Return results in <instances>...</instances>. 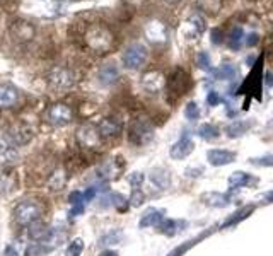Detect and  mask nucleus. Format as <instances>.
<instances>
[{"label":"nucleus","mask_w":273,"mask_h":256,"mask_svg":"<svg viewBox=\"0 0 273 256\" xmlns=\"http://www.w3.org/2000/svg\"><path fill=\"white\" fill-rule=\"evenodd\" d=\"M128 137H130V142L135 143V145H145V143H148L154 138V127L147 120L138 118L132 123Z\"/></svg>","instance_id":"nucleus-1"},{"label":"nucleus","mask_w":273,"mask_h":256,"mask_svg":"<svg viewBox=\"0 0 273 256\" xmlns=\"http://www.w3.org/2000/svg\"><path fill=\"white\" fill-rule=\"evenodd\" d=\"M86 39H87V45H89L92 50L103 51V50H108V48H110L113 36H111V33L106 29V27L96 24V26H92L87 29Z\"/></svg>","instance_id":"nucleus-2"},{"label":"nucleus","mask_w":273,"mask_h":256,"mask_svg":"<svg viewBox=\"0 0 273 256\" xmlns=\"http://www.w3.org/2000/svg\"><path fill=\"white\" fill-rule=\"evenodd\" d=\"M43 214V207L36 202H22L14 209V217L19 224L38 222Z\"/></svg>","instance_id":"nucleus-3"},{"label":"nucleus","mask_w":273,"mask_h":256,"mask_svg":"<svg viewBox=\"0 0 273 256\" xmlns=\"http://www.w3.org/2000/svg\"><path fill=\"white\" fill-rule=\"evenodd\" d=\"M147 60V48L143 45H140V43H134V45H130L125 50V53H123V63H125L127 69H140V67L145 63Z\"/></svg>","instance_id":"nucleus-4"},{"label":"nucleus","mask_w":273,"mask_h":256,"mask_svg":"<svg viewBox=\"0 0 273 256\" xmlns=\"http://www.w3.org/2000/svg\"><path fill=\"white\" fill-rule=\"evenodd\" d=\"M193 149H195L193 140L188 137V135H184L176 143H172V147L169 149V155L174 161H181V159H186L193 152Z\"/></svg>","instance_id":"nucleus-5"},{"label":"nucleus","mask_w":273,"mask_h":256,"mask_svg":"<svg viewBox=\"0 0 273 256\" xmlns=\"http://www.w3.org/2000/svg\"><path fill=\"white\" fill-rule=\"evenodd\" d=\"M48 118H50V122L55 123V125L63 127V125H67V123L72 122V111L68 106L62 105V103H57V105H53L50 108V111H48Z\"/></svg>","instance_id":"nucleus-6"},{"label":"nucleus","mask_w":273,"mask_h":256,"mask_svg":"<svg viewBox=\"0 0 273 256\" xmlns=\"http://www.w3.org/2000/svg\"><path fill=\"white\" fill-rule=\"evenodd\" d=\"M50 84L55 89H68L74 86V74L67 69H55L50 75Z\"/></svg>","instance_id":"nucleus-7"},{"label":"nucleus","mask_w":273,"mask_h":256,"mask_svg":"<svg viewBox=\"0 0 273 256\" xmlns=\"http://www.w3.org/2000/svg\"><path fill=\"white\" fill-rule=\"evenodd\" d=\"M207 159L212 166H226V164H231L236 161V154L231 150L226 149H214V150H208L207 152Z\"/></svg>","instance_id":"nucleus-8"},{"label":"nucleus","mask_w":273,"mask_h":256,"mask_svg":"<svg viewBox=\"0 0 273 256\" xmlns=\"http://www.w3.org/2000/svg\"><path fill=\"white\" fill-rule=\"evenodd\" d=\"M10 33L19 41H29L34 36V26L26 21H15L10 26Z\"/></svg>","instance_id":"nucleus-9"},{"label":"nucleus","mask_w":273,"mask_h":256,"mask_svg":"<svg viewBox=\"0 0 273 256\" xmlns=\"http://www.w3.org/2000/svg\"><path fill=\"white\" fill-rule=\"evenodd\" d=\"M19 91L10 84H0V108H10L17 103Z\"/></svg>","instance_id":"nucleus-10"},{"label":"nucleus","mask_w":273,"mask_h":256,"mask_svg":"<svg viewBox=\"0 0 273 256\" xmlns=\"http://www.w3.org/2000/svg\"><path fill=\"white\" fill-rule=\"evenodd\" d=\"M164 214L166 212L164 210H157V209H148L145 214L142 215V219H140L138 226L140 229H145V227H157L160 222L164 221Z\"/></svg>","instance_id":"nucleus-11"},{"label":"nucleus","mask_w":273,"mask_h":256,"mask_svg":"<svg viewBox=\"0 0 273 256\" xmlns=\"http://www.w3.org/2000/svg\"><path fill=\"white\" fill-rule=\"evenodd\" d=\"M202 202L208 207L222 209V207H227L231 203V198H229V195L219 193V191H208V193L202 195Z\"/></svg>","instance_id":"nucleus-12"},{"label":"nucleus","mask_w":273,"mask_h":256,"mask_svg":"<svg viewBox=\"0 0 273 256\" xmlns=\"http://www.w3.org/2000/svg\"><path fill=\"white\" fill-rule=\"evenodd\" d=\"M258 181L256 178H253L248 173H243V171H236V173H232L229 176V186L232 188V190H236V188H244V186H250V185H255V183Z\"/></svg>","instance_id":"nucleus-13"},{"label":"nucleus","mask_w":273,"mask_h":256,"mask_svg":"<svg viewBox=\"0 0 273 256\" xmlns=\"http://www.w3.org/2000/svg\"><path fill=\"white\" fill-rule=\"evenodd\" d=\"M142 86L150 93H155L164 86V75L160 72H147L142 79Z\"/></svg>","instance_id":"nucleus-14"},{"label":"nucleus","mask_w":273,"mask_h":256,"mask_svg":"<svg viewBox=\"0 0 273 256\" xmlns=\"http://www.w3.org/2000/svg\"><path fill=\"white\" fill-rule=\"evenodd\" d=\"M251 127L253 122H250V120H238V122H232L231 125L226 127V133L229 138H238L241 135L246 133Z\"/></svg>","instance_id":"nucleus-15"},{"label":"nucleus","mask_w":273,"mask_h":256,"mask_svg":"<svg viewBox=\"0 0 273 256\" xmlns=\"http://www.w3.org/2000/svg\"><path fill=\"white\" fill-rule=\"evenodd\" d=\"M145 34H147V38L150 39V41H154V43L164 41V39H166V27H164L162 24L157 22V21H152V22L147 24Z\"/></svg>","instance_id":"nucleus-16"},{"label":"nucleus","mask_w":273,"mask_h":256,"mask_svg":"<svg viewBox=\"0 0 273 256\" xmlns=\"http://www.w3.org/2000/svg\"><path fill=\"white\" fill-rule=\"evenodd\" d=\"M120 77V72L116 69L115 63H106L101 70H99V81L104 86H110V84H115Z\"/></svg>","instance_id":"nucleus-17"},{"label":"nucleus","mask_w":273,"mask_h":256,"mask_svg":"<svg viewBox=\"0 0 273 256\" xmlns=\"http://www.w3.org/2000/svg\"><path fill=\"white\" fill-rule=\"evenodd\" d=\"M253 212H255V207H253V205H248V207H243V209H239L238 212H234V214H232L231 217H229L227 221L222 224V229H227V227H231V226H236L238 222H241V221H244V219L250 217Z\"/></svg>","instance_id":"nucleus-18"},{"label":"nucleus","mask_w":273,"mask_h":256,"mask_svg":"<svg viewBox=\"0 0 273 256\" xmlns=\"http://www.w3.org/2000/svg\"><path fill=\"white\" fill-rule=\"evenodd\" d=\"M120 123L116 122L115 118H104L101 123H99V133L103 135V137H115V135L120 133Z\"/></svg>","instance_id":"nucleus-19"},{"label":"nucleus","mask_w":273,"mask_h":256,"mask_svg":"<svg viewBox=\"0 0 273 256\" xmlns=\"http://www.w3.org/2000/svg\"><path fill=\"white\" fill-rule=\"evenodd\" d=\"M70 205H72V210H70V215L75 217V215H80L84 212V207H86V200H84V193L80 191H72L70 197Z\"/></svg>","instance_id":"nucleus-20"},{"label":"nucleus","mask_w":273,"mask_h":256,"mask_svg":"<svg viewBox=\"0 0 273 256\" xmlns=\"http://www.w3.org/2000/svg\"><path fill=\"white\" fill-rule=\"evenodd\" d=\"M212 74H214L217 81H232V79L236 77V74H238V70H236V67L231 65V63H224V65L215 69Z\"/></svg>","instance_id":"nucleus-21"},{"label":"nucleus","mask_w":273,"mask_h":256,"mask_svg":"<svg viewBox=\"0 0 273 256\" xmlns=\"http://www.w3.org/2000/svg\"><path fill=\"white\" fill-rule=\"evenodd\" d=\"M29 236L36 241H45V239H50L51 236V229H48L45 224L39 222H33L29 227Z\"/></svg>","instance_id":"nucleus-22"},{"label":"nucleus","mask_w":273,"mask_h":256,"mask_svg":"<svg viewBox=\"0 0 273 256\" xmlns=\"http://www.w3.org/2000/svg\"><path fill=\"white\" fill-rule=\"evenodd\" d=\"M99 138V130H94L92 127H82L79 130V140L84 145H94Z\"/></svg>","instance_id":"nucleus-23"},{"label":"nucleus","mask_w":273,"mask_h":256,"mask_svg":"<svg viewBox=\"0 0 273 256\" xmlns=\"http://www.w3.org/2000/svg\"><path fill=\"white\" fill-rule=\"evenodd\" d=\"M198 137L203 140H214L219 137V128L212 125V123H203L198 128Z\"/></svg>","instance_id":"nucleus-24"},{"label":"nucleus","mask_w":273,"mask_h":256,"mask_svg":"<svg viewBox=\"0 0 273 256\" xmlns=\"http://www.w3.org/2000/svg\"><path fill=\"white\" fill-rule=\"evenodd\" d=\"M157 229H159V233L164 236H174L178 233V222L172 221V219H164V221L157 226Z\"/></svg>","instance_id":"nucleus-25"},{"label":"nucleus","mask_w":273,"mask_h":256,"mask_svg":"<svg viewBox=\"0 0 273 256\" xmlns=\"http://www.w3.org/2000/svg\"><path fill=\"white\" fill-rule=\"evenodd\" d=\"M241 41H243V29H241V27H234L227 38V45L229 48H232V50H239Z\"/></svg>","instance_id":"nucleus-26"},{"label":"nucleus","mask_w":273,"mask_h":256,"mask_svg":"<svg viewBox=\"0 0 273 256\" xmlns=\"http://www.w3.org/2000/svg\"><path fill=\"white\" fill-rule=\"evenodd\" d=\"M82 250H84V241L80 238H75V239H72L70 245L67 246L65 256H80Z\"/></svg>","instance_id":"nucleus-27"},{"label":"nucleus","mask_w":273,"mask_h":256,"mask_svg":"<svg viewBox=\"0 0 273 256\" xmlns=\"http://www.w3.org/2000/svg\"><path fill=\"white\" fill-rule=\"evenodd\" d=\"M150 179L155 183V185H159L160 188H166L167 185H169V174L166 173V171H152L150 174Z\"/></svg>","instance_id":"nucleus-28"},{"label":"nucleus","mask_w":273,"mask_h":256,"mask_svg":"<svg viewBox=\"0 0 273 256\" xmlns=\"http://www.w3.org/2000/svg\"><path fill=\"white\" fill-rule=\"evenodd\" d=\"M172 81H171V86L174 87V91L178 94H183L184 93V89H186V79H188V75L184 74V72H181V77H171Z\"/></svg>","instance_id":"nucleus-29"},{"label":"nucleus","mask_w":273,"mask_h":256,"mask_svg":"<svg viewBox=\"0 0 273 256\" xmlns=\"http://www.w3.org/2000/svg\"><path fill=\"white\" fill-rule=\"evenodd\" d=\"M130 205L132 207H140L143 202H145V195H143V191L140 190V188H134V191H132V197H130Z\"/></svg>","instance_id":"nucleus-30"},{"label":"nucleus","mask_w":273,"mask_h":256,"mask_svg":"<svg viewBox=\"0 0 273 256\" xmlns=\"http://www.w3.org/2000/svg\"><path fill=\"white\" fill-rule=\"evenodd\" d=\"M184 115H186V118L190 120V122H195V120L200 118V108L196 106V103H188Z\"/></svg>","instance_id":"nucleus-31"},{"label":"nucleus","mask_w":273,"mask_h":256,"mask_svg":"<svg viewBox=\"0 0 273 256\" xmlns=\"http://www.w3.org/2000/svg\"><path fill=\"white\" fill-rule=\"evenodd\" d=\"M251 164H255V166H262V167H272L273 166V154L251 159Z\"/></svg>","instance_id":"nucleus-32"},{"label":"nucleus","mask_w":273,"mask_h":256,"mask_svg":"<svg viewBox=\"0 0 273 256\" xmlns=\"http://www.w3.org/2000/svg\"><path fill=\"white\" fill-rule=\"evenodd\" d=\"M111 200H113V205L118 209L120 212H125L127 209H128V200L125 198V197H122V195H111Z\"/></svg>","instance_id":"nucleus-33"},{"label":"nucleus","mask_w":273,"mask_h":256,"mask_svg":"<svg viewBox=\"0 0 273 256\" xmlns=\"http://www.w3.org/2000/svg\"><path fill=\"white\" fill-rule=\"evenodd\" d=\"M196 63L202 70H210V57H208L207 51H200L198 57H196Z\"/></svg>","instance_id":"nucleus-34"},{"label":"nucleus","mask_w":273,"mask_h":256,"mask_svg":"<svg viewBox=\"0 0 273 256\" xmlns=\"http://www.w3.org/2000/svg\"><path fill=\"white\" fill-rule=\"evenodd\" d=\"M190 26H193L195 33H200V34H202L203 31H205V21H203L202 17H198V15H195V17H191Z\"/></svg>","instance_id":"nucleus-35"},{"label":"nucleus","mask_w":273,"mask_h":256,"mask_svg":"<svg viewBox=\"0 0 273 256\" xmlns=\"http://www.w3.org/2000/svg\"><path fill=\"white\" fill-rule=\"evenodd\" d=\"M48 253V250H45L43 246H31L27 248V256H45Z\"/></svg>","instance_id":"nucleus-36"},{"label":"nucleus","mask_w":273,"mask_h":256,"mask_svg":"<svg viewBox=\"0 0 273 256\" xmlns=\"http://www.w3.org/2000/svg\"><path fill=\"white\" fill-rule=\"evenodd\" d=\"M220 101H222V99H220V94L217 93V91H210V93H208V96H207L208 106H217Z\"/></svg>","instance_id":"nucleus-37"},{"label":"nucleus","mask_w":273,"mask_h":256,"mask_svg":"<svg viewBox=\"0 0 273 256\" xmlns=\"http://www.w3.org/2000/svg\"><path fill=\"white\" fill-rule=\"evenodd\" d=\"M128 181L132 183V186L134 188H138L140 185H142V181H143V174L142 173H134L128 178Z\"/></svg>","instance_id":"nucleus-38"},{"label":"nucleus","mask_w":273,"mask_h":256,"mask_svg":"<svg viewBox=\"0 0 273 256\" xmlns=\"http://www.w3.org/2000/svg\"><path fill=\"white\" fill-rule=\"evenodd\" d=\"M222 39H224L222 31H220L219 27H215V29L212 31V43H214V45H220V43H222Z\"/></svg>","instance_id":"nucleus-39"},{"label":"nucleus","mask_w":273,"mask_h":256,"mask_svg":"<svg viewBox=\"0 0 273 256\" xmlns=\"http://www.w3.org/2000/svg\"><path fill=\"white\" fill-rule=\"evenodd\" d=\"M258 41H260V36L256 33H251L246 39V45L248 46H255V45H258Z\"/></svg>","instance_id":"nucleus-40"},{"label":"nucleus","mask_w":273,"mask_h":256,"mask_svg":"<svg viewBox=\"0 0 273 256\" xmlns=\"http://www.w3.org/2000/svg\"><path fill=\"white\" fill-rule=\"evenodd\" d=\"M7 150H9V147H7V143H5V140H3L2 137H0V159L3 157V155L7 154Z\"/></svg>","instance_id":"nucleus-41"},{"label":"nucleus","mask_w":273,"mask_h":256,"mask_svg":"<svg viewBox=\"0 0 273 256\" xmlns=\"http://www.w3.org/2000/svg\"><path fill=\"white\" fill-rule=\"evenodd\" d=\"M94 195H96V190H94V188H89V190L84 193V200H86V203L91 202V200L94 198Z\"/></svg>","instance_id":"nucleus-42"},{"label":"nucleus","mask_w":273,"mask_h":256,"mask_svg":"<svg viewBox=\"0 0 273 256\" xmlns=\"http://www.w3.org/2000/svg\"><path fill=\"white\" fill-rule=\"evenodd\" d=\"M265 84H267L268 87H273V72H267L265 74Z\"/></svg>","instance_id":"nucleus-43"},{"label":"nucleus","mask_w":273,"mask_h":256,"mask_svg":"<svg viewBox=\"0 0 273 256\" xmlns=\"http://www.w3.org/2000/svg\"><path fill=\"white\" fill-rule=\"evenodd\" d=\"M5 256H21V255L17 253V250H15V248L7 246V248H5Z\"/></svg>","instance_id":"nucleus-44"},{"label":"nucleus","mask_w":273,"mask_h":256,"mask_svg":"<svg viewBox=\"0 0 273 256\" xmlns=\"http://www.w3.org/2000/svg\"><path fill=\"white\" fill-rule=\"evenodd\" d=\"M263 200L267 203H273V190L272 191H267V193L263 195Z\"/></svg>","instance_id":"nucleus-45"},{"label":"nucleus","mask_w":273,"mask_h":256,"mask_svg":"<svg viewBox=\"0 0 273 256\" xmlns=\"http://www.w3.org/2000/svg\"><path fill=\"white\" fill-rule=\"evenodd\" d=\"M99 256H118V253H115V251H103Z\"/></svg>","instance_id":"nucleus-46"},{"label":"nucleus","mask_w":273,"mask_h":256,"mask_svg":"<svg viewBox=\"0 0 273 256\" xmlns=\"http://www.w3.org/2000/svg\"><path fill=\"white\" fill-rule=\"evenodd\" d=\"M167 2H178V0H167Z\"/></svg>","instance_id":"nucleus-47"}]
</instances>
